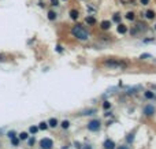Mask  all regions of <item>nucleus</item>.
Segmentation results:
<instances>
[{"mask_svg": "<svg viewBox=\"0 0 156 149\" xmlns=\"http://www.w3.org/2000/svg\"><path fill=\"white\" fill-rule=\"evenodd\" d=\"M155 29H156V26H155Z\"/></svg>", "mask_w": 156, "mask_h": 149, "instance_id": "32", "label": "nucleus"}, {"mask_svg": "<svg viewBox=\"0 0 156 149\" xmlns=\"http://www.w3.org/2000/svg\"><path fill=\"white\" fill-rule=\"evenodd\" d=\"M78 11H77V10H70V18L71 19H77V18H78Z\"/></svg>", "mask_w": 156, "mask_h": 149, "instance_id": "11", "label": "nucleus"}, {"mask_svg": "<svg viewBox=\"0 0 156 149\" xmlns=\"http://www.w3.org/2000/svg\"><path fill=\"white\" fill-rule=\"evenodd\" d=\"M100 122H99V120H90V122L88 123V129L90 130V131H97V130L100 129Z\"/></svg>", "mask_w": 156, "mask_h": 149, "instance_id": "4", "label": "nucleus"}, {"mask_svg": "<svg viewBox=\"0 0 156 149\" xmlns=\"http://www.w3.org/2000/svg\"><path fill=\"white\" fill-rule=\"evenodd\" d=\"M104 66L108 68L118 70V68H126L127 63L126 62H122V60H118V59H108V60L104 62Z\"/></svg>", "mask_w": 156, "mask_h": 149, "instance_id": "2", "label": "nucleus"}, {"mask_svg": "<svg viewBox=\"0 0 156 149\" xmlns=\"http://www.w3.org/2000/svg\"><path fill=\"white\" fill-rule=\"evenodd\" d=\"M145 97H147V99H152V97H153V93H152V92H149V90L145 92Z\"/></svg>", "mask_w": 156, "mask_h": 149, "instance_id": "20", "label": "nucleus"}, {"mask_svg": "<svg viewBox=\"0 0 156 149\" xmlns=\"http://www.w3.org/2000/svg\"><path fill=\"white\" fill-rule=\"evenodd\" d=\"M122 3H125V4H127V3H133L134 0H121Z\"/></svg>", "mask_w": 156, "mask_h": 149, "instance_id": "26", "label": "nucleus"}, {"mask_svg": "<svg viewBox=\"0 0 156 149\" xmlns=\"http://www.w3.org/2000/svg\"><path fill=\"white\" fill-rule=\"evenodd\" d=\"M116 30H118V33H119V34H125V33L127 32V27L125 26V25H119V26H118V29H116Z\"/></svg>", "mask_w": 156, "mask_h": 149, "instance_id": "9", "label": "nucleus"}, {"mask_svg": "<svg viewBox=\"0 0 156 149\" xmlns=\"http://www.w3.org/2000/svg\"><path fill=\"white\" fill-rule=\"evenodd\" d=\"M112 19H114V22H119V21H121V17H119V14H115L114 17H112Z\"/></svg>", "mask_w": 156, "mask_h": 149, "instance_id": "19", "label": "nucleus"}, {"mask_svg": "<svg viewBox=\"0 0 156 149\" xmlns=\"http://www.w3.org/2000/svg\"><path fill=\"white\" fill-rule=\"evenodd\" d=\"M140 1H141V4H142V6H147V4L149 3V0H140Z\"/></svg>", "mask_w": 156, "mask_h": 149, "instance_id": "25", "label": "nucleus"}, {"mask_svg": "<svg viewBox=\"0 0 156 149\" xmlns=\"http://www.w3.org/2000/svg\"><path fill=\"white\" fill-rule=\"evenodd\" d=\"M4 59H6V56H4V55H0V62H3Z\"/></svg>", "mask_w": 156, "mask_h": 149, "instance_id": "30", "label": "nucleus"}, {"mask_svg": "<svg viewBox=\"0 0 156 149\" xmlns=\"http://www.w3.org/2000/svg\"><path fill=\"white\" fill-rule=\"evenodd\" d=\"M40 146H41L43 149H52L53 142H52V140H49V138H43V140L40 141Z\"/></svg>", "mask_w": 156, "mask_h": 149, "instance_id": "3", "label": "nucleus"}, {"mask_svg": "<svg viewBox=\"0 0 156 149\" xmlns=\"http://www.w3.org/2000/svg\"><path fill=\"white\" fill-rule=\"evenodd\" d=\"M38 129H40V130H47L48 129V125L45 122H41V123H40V126H38Z\"/></svg>", "mask_w": 156, "mask_h": 149, "instance_id": "13", "label": "nucleus"}, {"mask_svg": "<svg viewBox=\"0 0 156 149\" xmlns=\"http://www.w3.org/2000/svg\"><path fill=\"white\" fill-rule=\"evenodd\" d=\"M145 18H148V19H153V18H155V12H153L152 10H148V11L145 12Z\"/></svg>", "mask_w": 156, "mask_h": 149, "instance_id": "10", "label": "nucleus"}, {"mask_svg": "<svg viewBox=\"0 0 156 149\" xmlns=\"http://www.w3.org/2000/svg\"><path fill=\"white\" fill-rule=\"evenodd\" d=\"M55 18H56V14H55V12H53V11H49V12H48V19L53 21V19H55Z\"/></svg>", "mask_w": 156, "mask_h": 149, "instance_id": "14", "label": "nucleus"}, {"mask_svg": "<svg viewBox=\"0 0 156 149\" xmlns=\"http://www.w3.org/2000/svg\"><path fill=\"white\" fill-rule=\"evenodd\" d=\"M132 141H133V134H130L129 138H127V142H132Z\"/></svg>", "mask_w": 156, "mask_h": 149, "instance_id": "29", "label": "nucleus"}, {"mask_svg": "<svg viewBox=\"0 0 156 149\" xmlns=\"http://www.w3.org/2000/svg\"><path fill=\"white\" fill-rule=\"evenodd\" d=\"M27 137H29L27 133H21V134H19V138H21V140H26Z\"/></svg>", "mask_w": 156, "mask_h": 149, "instance_id": "21", "label": "nucleus"}, {"mask_svg": "<svg viewBox=\"0 0 156 149\" xmlns=\"http://www.w3.org/2000/svg\"><path fill=\"white\" fill-rule=\"evenodd\" d=\"M56 51H58V52H62V51H63V48L60 47V45H58V47H56Z\"/></svg>", "mask_w": 156, "mask_h": 149, "instance_id": "28", "label": "nucleus"}, {"mask_svg": "<svg viewBox=\"0 0 156 149\" xmlns=\"http://www.w3.org/2000/svg\"><path fill=\"white\" fill-rule=\"evenodd\" d=\"M8 137H10V138L15 137V131H10V133H8Z\"/></svg>", "mask_w": 156, "mask_h": 149, "instance_id": "27", "label": "nucleus"}, {"mask_svg": "<svg viewBox=\"0 0 156 149\" xmlns=\"http://www.w3.org/2000/svg\"><path fill=\"white\" fill-rule=\"evenodd\" d=\"M104 148L106 149H114L115 148V142L112 140H106L104 141Z\"/></svg>", "mask_w": 156, "mask_h": 149, "instance_id": "6", "label": "nucleus"}, {"mask_svg": "<svg viewBox=\"0 0 156 149\" xmlns=\"http://www.w3.org/2000/svg\"><path fill=\"white\" fill-rule=\"evenodd\" d=\"M29 131L32 133V134H36V133L38 131V127H37V126H32V127L29 129Z\"/></svg>", "mask_w": 156, "mask_h": 149, "instance_id": "16", "label": "nucleus"}, {"mask_svg": "<svg viewBox=\"0 0 156 149\" xmlns=\"http://www.w3.org/2000/svg\"><path fill=\"white\" fill-rule=\"evenodd\" d=\"M85 22H86L88 25H90V26H93V25L96 23V19H94L93 17H86V18H85Z\"/></svg>", "mask_w": 156, "mask_h": 149, "instance_id": "7", "label": "nucleus"}, {"mask_svg": "<svg viewBox=\"0 0 156 149\" xmlns=\"http://www.w3.org/2000/svg\"><path fill=\"white\" fill-rule=\"evenodd\" d=\"M145 58H151V55H149V53H144V55L140 56V59H145Z\"/></svg>", "mask_w": 156, "mask_h": 149, "instance_id": "24", "label": "nucleus"}, {"mask_svg": "<svg viewBox=\"0 0 156 149\" xmlns=\"http://www.w3.org/2000/svg\"><path fill=\"white\" fill-rule=\"evenodd\" d=\"M48 125H49L51 127H56V126H58V120H56L55 118H52V119H49V122H48Z\"/></svg>", "mask_w": 156, "mask_h": 149, "instance_id": "12", "label": "nucleus"}, {"mask_svg": "<svg viewBox=\"0 0 156 149\" xmlns=\"http://www.w3.org/2000/svg\"><path fill=\"white\" fill-rule=\"evenodd\" d=\"M11 142H12V145L17 146L18 144H19V140H18V138H15V137H12V138H11Z\"/></svg>", "mask_w": 156, "mask_h": 149, "instance_id": "18", "label": "nucleus"}, {"mask_svg": "<svg viewBox=\"0 0 156 149\" xmlns=\"http://www.w3.org/2000/svg\"><path fill=\"white\" fill-rule=\"evenodd\" d=\"M118 149H127V146H121V148H118Z\"/></svg>", "mask_w": 156, "mask_h": 149, "instance_id": "31", "label": "nucleus"}, {"mask_svg": "<svg viewBox=\"0 0 156 149\" xmlns=\"http://www.w3.org/2000/svg\"><path fill=\"white\" fill-rule=\"evenodd\" d=\"M52 6H59V0H51Z\"/></svg>", "mask_w": 156, "mask_h": 149, "instance_id": "23", "label": "nucleus"}, {"mask_svg": "<svg viewBox=\"0 0 156 149\" xmlns=\"http://www.w3.org/2000/svg\"><path fill=\"white\" fill-rule=\"evenodd\" d=\"M110 26H111V23H110L108 21H103V22H101V25H100V27L103 30H108Z\"/></svg>", "mask_w": 156, "mask_h": 149, "instance_id": "8", "label": "nucleus"}, {"mask_svg": "<svg viewBox=\"0 0 156 149\" xmlns=\"http://www.w3.org/2000/svg\"><path fill=\"white\" fill-rule=\"evenodd\" d=\"M71 33H73L74 37H77L78 40H82V41H86L89 38V33L84 29L81 25H75V26L71 29Z\"/></svg>", "mask_w": 156, "mask_h": 149, "instance_id": "1", "label": "nucleus"}, {"mask_svg": "<svg viewBox=\"0 0 156 149\" xmlns=\"http://www.w3.org/2000/svg\"><path fill=\"white\" fill-rule=\"evenodd\" d=\"M126 18H127L129 21H133V19H134V12H132V11L127 12V14H126Z\"/></svg>", "mask_w": 156, "mask_h": 149, "instance_id": "17", "label": "nucleus"}, {"mask_svg": "<svg viewBox=\"0 0 156 149\" xmlns=\"http://www.w3.org/2000/svg\"><path fill=\"white\" fill-rule=\"evenodd\" d=\"M110 107H111V104H110L108 101H104V103H103V108H104V109H108Z\"/></svg>", "mask_w": 156, "mask_h": 149, "instance_id": "22", "label": "nucleus"}, {"mask_svg": "<svg viewBox=\"0 0 156 149\" xmlns=\"http://www.w3.org/2000/svg\"><path fill=\"white\" fill-rule=\"evenodd\" d=\"M144 114L147 115V116H151V115L155 114V108H153V105H147L144 108Z\"/></svg>", "mask_w": 156, "mask_h": 149, "instance_id": "5", "label": "nucleus"}, {"mask_svg": "<svg viewBox=\"0 0 156 149\" xmlns=\"http://www.w3.org/2000/svg\"><path fill=\"white\" fill-rule=\"evenodd\" d=\"M60 125H62L63 129H68V126H70V122H68V120H63V122L60 123Z\"/></svg>", "mask_w": 156, "mask_h": 149, "instance_id": "15", "label": "nucleus"}]
</instances>
